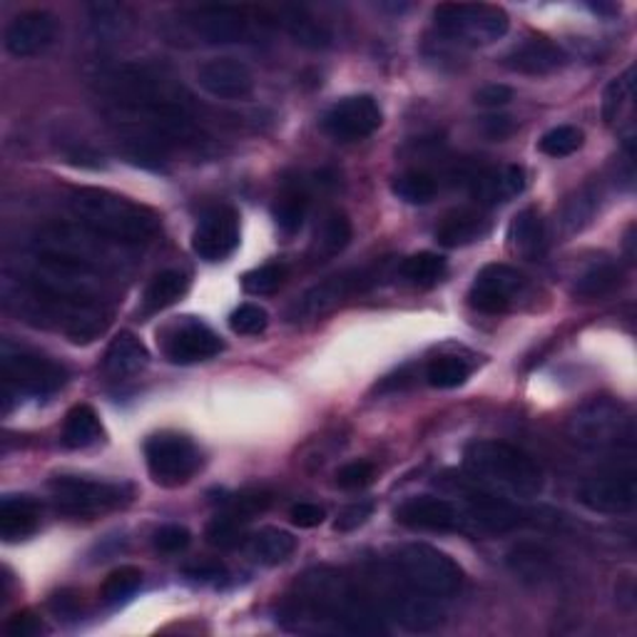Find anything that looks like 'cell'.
I'll use <instances>...</instances> for the list:
<instances>
[{
	"mask_svg": "<svg viewBox=\"0 0 637 637\" xmlns=\"http://www.w3.org/2000/svg\"><path fill=\"white\" fill-rule=\"evenodd\" d=\"M286 617L314 623L318 630H342L352 635L386 633L384 615L342 571L312 567L296 583L294 601L286 603Z\"/></svg>",
	"mask_w": 637,
	"mask_h": 637,
	"instance_id": "obj_1",
	"label": "cell"
},
{
	"mask_svg": "<svg viewBox=\"0 0 637 637\" xmlns=\"http://www.w3.org/2000/svg\"><path fill=\"white\" fill-rule=\"evenodd\" d=\"M70 212L97 237L123 244L153 239L159 229V215L129 197L100 187H80L70 195Z\"/></svg>",
	"mask_w": 637,
	"mask_h": 637,
	"instance_id": "obj_2",
	"label": "cell"
},
{
	"mask_svg": "<svg viewBox=\"0 0 637 637\" xmlns=\"http://www.w3.org/2000/svg\"><path fill=\"white\" fill-rule=\"evenodd\" d=\"M463 468L476 481L501 488L513 498H537L545 478L541 466L523 448L505 441H473L463 451Z\"/></svg>",
	"mask_w": 637,
	"mask_h": 637,
	"instance_id": "obj_3",
	"label": "cell"
},
{
	"mask_svg": "<svg viewBox=\"0 0 637 637\" xmlns=\"http://www.w3.org/2000/svg\"><path fill=\"white\" fill-rule=\"evenodd\" d=\"M396 573L418 593L436 601L453 597L463 585V571L451 555L426 543H408L396 553Z\"/></svg>",
	"mask_w": 637,
	"mask_h": 637,
	"instance_id": "obj_4",
	"label": "cell"
},
{
	"mask_svg": "<svg viewBox=\"0 0 637 637\" xmlns=\"http://www.w3.org/2000/svg\"><path fill=\"white\" fill-rule=\"evenodd\" d=\"M434 23L438 33L471 45H491L501 40L511 18L503 8L485 3H443L434 10Z\"/></svg>",
	"mask_w": 637,
	"mask_h": 637,
	"instance_id": "obj_5",
	"label": "cell"
},
{
	"mask_svg": "<svg viewBox=\"0 0 637 637\" xmlns=\"http://www.w3.org/2000/svg\"><path fill=\"white\" fill-rule=\"evenodd\" d=\"M55 508L65 515L75 518H95L115 508L125 505L129 491L119 483L93 481V478L80 476H58L50 481Z\"/></svg>",
	"mask_w": 637,
	"mask_h": 637,
	"instance_id": "obj_6",
	"label": "cell"
},
{
	"mask_svg": "<svg viewBox=\"0 0 637 637\" xmlns=\"http://www.w3.org/2000/svg\"><path fill=\"white\" fill-rule=\"evenodd\" d=\"M67 382L65 366L48 356H40L25 348L3 346V384L6 396H48Z\"/></svg>",
	"mask_w": 637,
	"mask_h": 637,
	"instance_id": "obj_7",
	"label": "cell"
},
{
	"mask_svg": "<svg viewBox=\"0 0 637 637\" xmlns=\"http://www.w3.org/2000/svg\"><path fill=\"white\" fill-rule=\"evenodd\" d=\"M145 461L157 485L177 488L185 485L199 471L202 456H199L192 438L175 431H163L147 438Z\"/></svg>",
	"mask_w": 637,
	"mask_h": 637,
	"instance_id": "obj_8",
	"label": "cell"
},
{
	"mask_svg": "<svg viewBox=\"0 0 637 637\" xmlns=\"http://www.w3.org/2000/svg\"><path fill=\"white\" fill-rule=\"evenodd\" d=\"M372 279L374 276L364 272V269H352V272L328 276L324 282L309 286L306 292L296 299L292 309H289V318H292V322H314V318L334 312L348 296L364 292V289L372 284Z\"/></svg>",
	"mask_w": 637,
	"mask_h": 637,
	"instance_id": "obj_9",
	"label": "cell"
},
{
	"mask_svg": "<svg viewBox=\"0 0 637 637\" xmlns=\"http://www.w3.org/2000/svg\"><path fill=\"white\" fill-rule=\"evenodd\" d=\"M384 123L382 107L372 95H352L334 103L322 117V127L336 143H362Z\"/></svg>",
	"mask_w": 637,
	"mask_h": 637,
	"instance_id": "obj_10",
	"label": "cell"
},
{
	"mask_svg": "<svg viewBox=\"0 0 637 637\" xmlns=\"http://www.w3.org/2000/svg\"><path fill=\"white\" fill-rule=\"evenodd\" d=\"M394 583L384 591L386 613L408 633H431L443 623V610L431 595L418 593L401 575L394 573Z\"/></svg>",
	"mask_w": 637,
	"mask_h": 637,
	"instance_id": "obj_11",
	"label": "cell"
},
{
	"mask_svg": "<svg viewBox=\"0 0 637 637\" xmlns=\"http://www.w3.org/2000/svg\"><path fill=\"white\" fill-rule=\"evenodd\" d=\"M525 289V276L511 264H485L468 289V304L481 314H503Z\"/></svg>",
	"mask_w": 637,
	"mask_h": 637,
	"instance_id": "obj_12",
	"label": "cell"
},
{
	"mask_svg": "<svg viewBox=\"0 0 637 637\" xmlns=\"http://www.w3.org/2000/svg\"><path fill=\"white\" fill-rule=\"evenodd\" d=\"M577 501L587 511L603 515L630 513L637 505V478L635 471H607L597 473L577 488Z\"/></svg>",
	"mask_w": 637,
	"mask_h": 637,
	"instance_id": "obj_13",
	"label": "cell"
},
{
	"mask_svg": "<svg viewBox=\"0 0 637 637\" xmlns=\"http://www.w3.org/2000/svg\"><path fill=\"white\" fill-rule=\"evenodd\" d=\"M239 247V215L234 207H209L192 234V249L205 262H222Z\"/></svg>",
	"mask_w": 637,
	"mask_h": 637,
	"instance_id": "obj_14",
	"label": "cell"
},
{
	"mask_svg": "<svg viewBox=\"0 0 637 637\" xmlns=\"http://www.w3.org/2000/svg\"><path fill=\"white\" fill-rule=\"evenodd\" d=\"M185 23L205 45H229L244 40L249 23L234 6H199L185 13Z\"/></svg>",
	"mask_w": 637,
	"mask_h": 637,
	"instance_id": "obj_15",
	"label": "cell"
},
{
	"mask_svg": "<svg viewBox=\"0 0 637 637\" xmlns=\"http://www.w3.org/2000/svg\"><path fill=\"white\" fill-rule=\"evenodd\" d=\"M197 83L217 100H244L252 95L254 75L242 60L222 55L209 58L197 67Z\"/></svg>",
	"mask_w": 637,
	"mask_h": 637,
	"instance_id": "obj_16",
	"label": "cell"
},
{
	"mask_svg": "<svg viewBox=\"0 0 637 637\" xmlns=\"http://www.w3.org/2000/svg\"><path fill=\"white\" fill-rule=\"evenodd\" d=\"M58 35V20L48 10H25L10 20L3 45L13 58H33L53 45Z\"/></svg>",
	"mask_w": 637,
	"mask_h": 637,
	"instance_id": "obj_17",
	"label": "cell"
},
{
	"mask_svg": "<svg viewBox=\"0 0 637 637\" xmlns=\"http://www.w3.org/2000/svg\"><path fill=\"white\" fill-rule=\"evenodd\" d=\"M222 348H224L222 338H219L212 328L202 322L189 318V322L177 326L175 332L167 336L165 356L173 364L189 366L197 362H207V358H215Z\"/></svg>",
	"mask_w": 637,
	"mask_h": 637,
	"instance_id": "obj_18",
	"label": "cell"
},
{
	"mask_svg": "<svg viewBox=\"0 0 637 637\" xmlns=\"http://www.w3.org/2000/svg\"><path fill=\"white\" fill-rule=\"evenodd\" d=\"M396 523L411 531H438L448 533L458 528V511L451 501L436 495H414L396 508Z\"/></svg>",
	"mask_w": 637,
	"mask_h": 637,
	"instance_id": "obj_19",
	"label": "cell"
},
{
	"mask_svg": "<svg viewBox=\"0 0 637 637\" xmlns=\"http://www.w3.org/2000/svg\"><path fill=\"white\" fill-rule=\"evenodd\" d=\"M525 189V173L518 165L485 167L471 175V195L478 205L495 207L518 197Z\"/></svg>",
	"mask_w": 637,
	"mask_h": 637,
	"instance_id": "obj_20",
	"label": "cell"
},
{
	"mask_svg": "<svg viewBox=\"0 0 637 637\" xmlns=\"http://www.w3.org/2000/svg\"><path fill=\"white\" fill-rule=\"evenodd\" d=\"M565 60L567 55L563 53L561 45H555L545 38H531L513 48L511 53L503 58V65L521 75H551L565 65Z\"/></svg>",
	"mask_w": 637,
	"mask_h": 637,
	"instance_id": "obj_21",
	"label": "cell"
},
{
	"mask_svg": "<svg viewBox=\"0 0 637 637\" xmlns=\"http://www.w3.org/2000/svg\"><path fill=\"white\" fill-rule=\"evenodd\" d=\"M147 362V346L139 342L133 332H119L107 346L103 372L107 378H113V382H125V378H133L143 372Z\"/></svg>",
	"mask_w": 637,
	"mask_h": 637,
	"instance_id": "obj_22",
	"label": "cell"
},
{
	"mask_svg": "<svg viewBox=\"0 0 637 637\" xmlns=\"http://www.w3.org/2000/svg\"><path fill=\"white\" fill-rule=\"evenodd\" d=\"M466 503H468V513H471L473 521L491 533H505V531H511V528L523 523V513L518 511L513 503H508L498 495L483 493V491H468Z\"/></svg>",
	"mask_w": 637,
	"mask_h": 637,
	"instance_id": "obj_23",
	"label": "cell"
},
{
	"mask_svg": "<svg viewBox=\"0 0 637 637\" xmlns=\"http://www.w3.org/2000/svg\"><path fill=\"white\" fill-rule=\"evenodd\" d=\"M40 525V508L30 495H6L0 503V537L18 543L33 535Z\"/></svg>",
	"mask_w": 637,
	"mask_h": 637,
	"instance_id": "obj_24",
	"label": "cell"
},
{
	"mask_svg": "<svg viewBox=\"0 0 637 637\" xmlns=\"http://www.w3.org/2000/svg\"><path fill=\"white\" fill-rule=\"evenodd\" d=\"M573 431L577 441L583 443H615L617 434H620V416H617V408L613 404H593L575 416Z\"/></svg>",
	"mask_w": 637,
	"mask_h": 637,
	"instance_id": "obj_25",
	"label": "cell"
},
{
	"mask_svg": "<svg viewBox=\"0 0 637 637\" xmlns=\"http://www.w3.org/2000/svg\"><path fill=\"white\" fill-rule=\"evenodd\" d=\"M508 249L523 259H537L545 249L543 217L535 207H525L508 224Z\"/></svg>",
	"mask_w": 637,
	"mask_h": 637,
	"instance_id": "obj_26",
	"label": "cell"
},
{
	"mask_svg": "<svg viewBox=\"0 0 637 637\" xmlns=\"http://www.w3.org/2000/svg\"><path fill=\"white\" fill-rule=\"evenodd\" d=\"M485 217L473 212V209H456V212H448L441 219V224L436 227V242L446 249H458L478 242V239L485 237Z\"/></svg>",
	"mask_w": 637,
	"mask_h": 637,
	"instance_id": "obj_27",
	"label": "cell"
},
{
	"mask_svg": "<svg viewBox=\"0 0 637 637\" xmlns=\"http://www.w3.org/2000/svg\"><path fill=\"white\" fill-rule=\"evenodd\" d=\"M354 237V227H352V219H348L344 212H328L322 224L316 227V234H314V242H312V257L316 262H324V259H332L336 254H342L344 249L348 247Z\"/></svg>",
	"mask_w": 637,
	"mask_h": 637,
	"instance_id": "obj_28",
	"label": "cell"
},
{
	"mask_svg": "<svg viewBox=\"0 0 637 637\" xmlns=\"http://www.w3.org/2000/svg\"><path fill=\"white\" fill-rule=\"evenodd\" d=\"M279 23L302 48L324 50L332 45V33L314 15H309L304 8H282L279 10Z\"/></svg>",
	"mask_w": 637,
	"mask_h": 637,
	"instance_id": "obj_29",
	"label": "cell"
},
{
	"mask_svg": "<svg viewBox=\"0 0 637 637\" xmlns=\"http://www.w3.org/2000/svg\"><path fill=\"white\" fill-rule=\"evenodd\" d=\"M508 567L525 583H545L553 575V555L537 543H518L508 553Z\"/></svg>",
	"mask_w": 637,
	"mask_h": 637,
	"instance_id": "obj_30",
	"label": "cell"
},
{
	"mask_svg": "<svg viewBox=\"0 0 637 637\" xmlns=\"http://www.w3.org/2000/svg\"><path fill=\"white\" fill-rule=\"evenodd\" d=\"M103 438V424L93 406L77 404L67 411L63 424V446L80 451V448L95 446Z\"/></svg>",
	"mask_w": 637,
	"mask_h": 637,
	"instance_id": "obj_31",
	"label": "cell"
},
{
	"mask_svg": "<svg viewBox=\"0 0 637 637\" xmlns=\"http://www.w3.org/2000/svg\"><path fill=\"white\" fill-rule=\"evenodd\" d=\"M189 289V279L177 272V269H165V272H159L153 282L147 284L145 289V312L155 314V312H163V309L177 304L179 299L187 294Z\"/></svg>",
	"mask_w": 637,
	"mask_h": 637,
	"instance_id": "obj_32",
	"label": "cell"
},
{
	"mask_svg": "<svg viewBox=\"0 0 637 637\" xmlns=\"http://www.w3.org/2000/svg\"><path fill=\"white\" fill-rule=\"evenodd\" d=\"M294 551H296V537L282 531V528H264V531H259L252 537V543H249V553L264 565L284 563L294 555Z\"/></svg>",
	"mask_w": 637,
	"mask_h": 637,
	"instance_id": "obj_33",
	"label": "cell"
},
{
	"mask_svg": "<svg viewBox=\"0 0 637 637\" xmlns=\"http://www.w3.org/2000/svg\"><path fill=\"white\" fill-rule=\"evenodd\" d=\"M306 212H309V197L304 189L299 187H286L284 192L276 197V202L272 207L274 222L279 227V232L284 234H296L304 224Z\"/></svg>",
	"mask_w": 637,
	"mask_h": 637,
	"instance_id": "obj_34",
	"label": "cell"
},
{
	"mask_svg": "<svg viewBox=\"0 0 637 637\" xmlns=\"http://www.w3.org/2000/svg\"><path fill=\"white\" fill-rule=\"evenodd\" d=\"M623 282V269L613 262H601L587 269L575 282V296L581 299H601L613 294Z\"/></svg>",
	"mask_w": 637,
	"mask_h": 637,
	"instance_id": "obj_35",
	"label": "cell"
},
{
	"mask_svg": "<svg viewBox=\"0 0 637 637\" xmlns=\"http://www.w3.org/2000/svg\"><path fill=\"white\" fill-rule=\"evenodd\" d=\"M391 192L406 205H428L438 192V182L434 175L411 169V173H404L394 179Z\"/></svg>",
	"mask_w": 637,
	"mask_h": 637,
	"instance_id": "obj_36",
	"label": "cell"
},
{
	"mask_svg": "<svg viewBox=\"0 0 637 637\" xmlns=\"http://www.w3.org/2000/svg\"><path fill=\"white\" fill-rule=\"evenodd\" d=\"M597 212V192L593 187L577 189L573 197H567V202L563 205L561 212V224L565 229V234H575L593 222V217Z\"/></svg>",
	"mask_w": 637,
	"mask_h": 637,
	"instance_id": "obj_37",
	"label": "cell"
},
{
	"mask_svg": "<svg viewBox=\"0 0 637 637\" xmlns=\"http://www.w3.org/2000/svg\"><path fill=\"white\" fill-rule=\"evenodd\" d=\"M139 585H143V571L135 565H119L100 585V601L105 605H117L133 597Z\"/></svg>",
	"mask_w": 637,
	"mask_h": 637,
	"instance_id": "obj_38",
	"label": "cell"
},
{
	"mask_svg": "<svg viewBox=\"0 0 637 637\" xmlns=\"http://www.w3.org/2000/svg\"><path fill=\"white\" fill-rule=\"evenodd\" d=\"M446 274V259L436 252H418L401 262V276L418 286H434Z\"/></svg>",
	"mask_w": 637,
	"mask_h": 637,
	"instance_id": "obj_39",
	"label": "cell"
},
{
	"mask_svg": "<svg viewBox=\"0 0 637 637\" xmlns=\"http://www.w3.org/2000/svg\"><path fill=\"white\" fill-rule=\"evenodd\" d=\"M247 521L249 518L239 515L234 511L212 518V521H209L205 528L207 543L215 545V547H222V551H232V547H237L239 543L244 541V523Z\"/></svg>",
	"mask_w": 637,
	"mask_h": 637,
	"instance_id": "obj_40",
	"label": "cell"
},
{
	"mask_svg": "<svg viewBox=\"0 0 637 637\" xmlns=\"http://www.w3.org/2000/svg\"><path fill=\"white\" fill-rule=\"evenodd\" d=\"M471 366L458 356H438L426 368V382L434 388H458L468 382Z\"/></svg>",
	"mask_w": 637,
	"mask_h": 637,
	"instance_id": "obj_41",
	"label": "cell"
},
{
	"mask_svg": "<svg viewBox=\"0 0 637 637\" xmlns=\"http://www.w3.org/2000/svg\"><path fill=\"white\" fill-rule=\"evenodd\" d=\"M635 90V70H625L620 77H615L610 85L605 87L603 95V119L605 125H615L620 119L623 109L630 105Z\"/></svg>",
	"mask_w": 637,
	"mask_h": 637,
	"instance_id": "obj_42",
	"label": "cell"
},
{
	"mask_svg": "<svg viewBox=\"0 0 637 637\" xmlns=\"http://www.w3.org/2000/svg\"><path fill=\"white\" fill-rule=\"evenodd\" d=\"M581 147H583V133L573 125H557L553 129H547L541 137V143H537V149H541L543 155L555 159L571 157Z\"/></svg>",
	"mask_w": 637,
	"mask_h": 637,
	"instance_id": "obj_43",
	"label": "cell"
},
{
	"mask_svg": "<svg viewBox=\"0 0 637 637\" xmlns=\"http://www.w3.org/2000/svg\"><path fill=\"white\" fill-rule=\"evenodd\" d=\"M284 279H286L284 264H279V262L262 264L242 276V289L252 296H269L284 284Z\"/></svg>",
	"mask_w": 637,
	"mask_h": 637,
	"instance_id": "obj_44",
	"label": "cell"
},
{
	"mask_svg": "<svg viewBox=\"0 0 637 637\" xmlns=\"http://www.w3.org/2000/svg\"><path fill=\"white\" fill-rule=\"evenodd\" d=\"M269 326V314L259 304H242L229 314V328L239 336H259Z\"/></svg>",
	"mask_w": 637,
	"mask_h": 637,
	"instance_id": "obj_45",
	"label": "cell"
},
{
	"mask_svg": "<svg viewBox=\"0 0 637 637\" xmlns=\"http://www.w3.org/2000/svg\"><path fill=\"white\" fill-rule=\"evenodd\" d=\"M374 466L366 461H354L346 463L336 471V485L344 488V491H358V488H366L374 481Z\"/></svg>",
	"mask_w": 637,
	"mask_h": 637,
	"instance_id": "obj_46",
	"label": "cell"
},
{
	"mask_svg": "<svg viewBox=\"0 0 637 637\" xmlns=\"http://www.w3.org/2000/svg\"><path fill=\"white\" fill-rule=\"evenodd\" d=\"M189 541H192V535H189V531L185 525H163L159 531H155L153 535V543L157 551H163V553H179V551H185V547L189 545Z\"/></svg>",
	"mask_w": 637,
	"mask_h": 637,
	"instance_id": "obj_47",
	"label": "cell"
},
{
	"mask_svg": "<svg viewBox=\"0 0 637 637\" xmlns=\"http://www.w3.org/2000/svg\"><path fill=\"white\" fill-rule=\"evenodd\" d=\"M374 513V503L372 501H358L352 503L348 508H344L342 513H338L336 523H334V531L338 533H352L356 528H362L368 518Z\"/></svg>",
	"mask_w": 637,
	"mask_h": 637,
	"instance_id": "obj_48",
	"label": "cell"
},
{
	"mask_svg": "<svg viewBox=\"0 0 637 637\" xmlns=\"http://www.w3.org/2000/svg\"><path fill=\"white\" fill-rule=\"evenodd\" d=\"M6 633L10 637H38L40 633H43V623H40V617H35L30 610L15 613L6 623Z\"/></svg>",
	"mask_w": 637,
	"mask_h": 637,
	"instance_id": "obj_49",
	"label": "cell"
},
{
	"mask_svg": "<svg viewBox=\"0 0 637 637\" xmlns=\"http://www.w3.org/2000/svg\"><path fill=\"white\" fill-rule=\"evenodd\" d=\"M476 100V105H481V107H503L508 105L513 100V90L508 87V85H501V83H493V85H483L478 93L473 95Z\"/></svg>",
	"mask_w": 637,
	"mask_h": 637,
	"instance_id": "obj_50",
	"label": "cell"
},
{
	"mask_svg": "<svg viewBox=\"0 0 637 637\" xmlns=\"http://www.w3.org/2000/svg\"><path fill=\"white\" fill-rule=\"evenodd\" d=\"M324 508L316 505V503H296L292 505V511H289V521H292L296 528H316L324 523Z\"/></svg>",
	"mask_w": 637,
	"mask_h": 637,
	"instance_id": "obj_51",
	"label": "cell"
},
{
	"mask_svg": "<svg viewBox=\"0 0 637 637\" xmlns=\"http://www.w3.org/2000/svg\"><path fill=\"white\" fill-rule=\"evenodd\" d=\"M185 575L195 583H219L227 577V567L222 563H197L185 567Z\"/></svg>",
	"mask_w": 637,
	"mask_h": 637,
	"instance_id": "obj_52",
	"label": "cell"
},
{
	"mask_svg": "<svg viewBox=\"0 0 637 637\" xmlns=\"http://www.w3.org/2000/svg\"><path fill=\"white\" fill-rule=\"evenodd\" d=\"M513 119L505 117V115H491V117H483L481 129L483 133L491 137V139H503L513 133Z\"/></svg>",
	"mask_w": 637,
	"mask_h": 637,
	"instance_id": "obj_53",
	"label": "cell"
},
{
	"mask_svg": "<svg viewBox=\"0 0 637 637\" xmlns=\"http://www.w3.org/2000/svg\"><path fill=\"white\" fill-rule=\"evenodd\" d=\"M50 607H53L55 615H63V617H75L80 613V603L75 595L70 593H60L55 595L53 601H50Z\"/></svg>",
	"mask_w": 637,
	"mask_h": 637,
	"instance_id": "obj_54",
	"label": "cell"
}]
</instances>
